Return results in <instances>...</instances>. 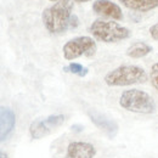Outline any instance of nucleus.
<instances>
[{
    "label": "nucleus",
    "instance_id": "12",
    "mask_svg": "<svg viewBox=\"0 0 158 158\" xmlns=\"http://www.w3.org/2000/svg\"><path fill=\"white\" fill-rule=\"evenodd\" d=\"M151 51H152L151 45H148L147 43H143V41H138V43H134L133 45H130L127 49L125 54H127V56H129L131 59H141V57L147 56Z\"/></svg>",
    "mask_w": 158,
    "mask_h": 158
},
{
    "label": "nucleus",
    "instance_id": "13",
    "mask_svg": "<svg viewBox=\"0 0 158 158\" xmlns=\"http://www.w3.org/2000/svg\"><path fill=\"white\" fill-rule=\"evenodd\" d=\"M63 71L64 72H71V73L77 74L79 77H85L88 74V72H89V69L86 67H83L80 63H76V62L69 63V66L68 67H64Z\"/></svg>",
    "mask_w": 158,
    "mask_h": 158
},
{
    "label": "nucleus",
    "instance_id": "2",
    "mask_svg": "<svg viewBox=\"0 0 158 158\" xmlns=\"http://www.w3.org/2000/svg\"><path fill=\"white\" fill-rule=\"evenodd\" d=\"M148 76L142 67L134 64H123L110 71L105 76V83L108 86H128L146 83Z\"/></svg>",
    "mask_w": 158,
    "mask_h": 158
},
{
    "label": "nucleus",
    "instance_id": "16",
    "mask_svg": "<svg viewBox=\"0 0 158 158\" xmlns=\"http://www.w3.org/2000/svg\"><path fill=\"white\" fill-rule=\"evenodd\" d=\"M79 24V20L77 15H72L71 17V22H69V29H73V28H77Z\"/></svg>",
    "mask_w": 158,
    "mask_h": 158
},
{
    "label": "nucleus",
    "instance_id": "15",
    "mask_svg": "<svg viewBox=\"0 0 158 158\" xmlns=\"http://www.w3.org/2000/svg\"><path fill=\"white\" fill-rule=\"evenodd\" d=\"M150 34L155 40H158V22L150 27Z\"/></svg>",
    "mask_w": 158,
    "mask_h": 158
},
{
    "label": "nucleus",
    "instance_id": "1",
    "mask_svg": "<svg viewBox=\"0 0 158 158\" xmlns=\"http://www.w3.org/2000/svg\"><path fill=\"white\" fill-rule=\"evenodd\" d=\"M72 9V0H61L46 7L41 14V20L45 28L52 34H61L69 29V22L73 15Z\"/></svg>",
    "mask_w": 158,
    "mask_h": 158
},
{
    "label": "nucleus",
    "instance_id": "5",
    "mask_svg": "<svg viewBox=\"0 0 158 158\" xmlns=\"http://www.w3.org/2000/svg\"><path fill=\"white\" fill-rule=\"evenodd\" d=\"M63 57L68 61L80 56H93L96 52V43L91 37H77L68 40L62 48Z\"/></svg>",
    "mask_w": 158,
    "mask_h": 158
},
{
    "label": "nucleus",
    "instance_id": "18",
    "mask_svg": "<svg viewBox=\"0 0 158 158\" xmlns=\"http://www.w3.org/2000/svg\"><path fill=\"white\" fill-rule=\"evenodd\" d=\"M76 2H86V1H90V0H74Z\"/></svg>",
    "mask_w": 158,
    "mask_h": 158
},
{
    "label": "nucleus",
    "instance_id": "19",
    "mask_svg": "<svg viewBox=\"0 0 158 158\" xmlns=\"http://www.w3.org/2000/svg\"><path fill=\"white\" fill-rule=\"evenodd\" d=\"M50 1H56L57 2V1H61V0H50Z\"/></svg>",
    "mask_w": 158,
    "mask_h": 158
},
{
    "label": "nucleus",
    "instance_id": "7",
    "mask_svg": "<svg viewBox=\"0 0 158 158\" xmlns=\"http://www.w3.org/2000/svg\"><path fill=\"white\" fill-rule=\"evenodd\" d=\"M93 11L103 17L113 19V20H122L123 12L122 9L117 4L110 1V0H95L93 4Z\"/></svg>",
    "mask_w": 158,
    "mask_h": 158
},
{
    "label": "nucleus",
    "instance_id": "3",
    "mask_svg": "<svg viewBox=\"0 0 158 158\" xmlns=\"http://www.w3.org/2000/svg\"><path fill=\"white\" fill-rule=\"evenodd\" d=\"M119 105L124 110L133 113L151 114L156 110L155 100L150 94L139 89H129L123 91L119 98Z\"/></svg>",
    "mask_w": 158,
    "mask_h": 158
},
{
    "label": "nucleus",
    "instance_id": "14",
    "mask_svg": "<svg viewBox=\"0 0 158 158\" xmlns=\"http://www.w3.org/2000/svg\"><path fill=\"white\" fill-rule=\"evenodd\" d=\"M150 79H151V83H152V85L155 86V89L158 90V62L155 63V64L151 67Z\"/></svg>",
    "mask_w": 158,
    "mask_h": 158
},
{
    "label": "nucleus",
    "instance_id": "8",
    "mask_svg": "<svg viewBox=\"0 0 158 158\" xmlns=\"http://www.w3.org/2000/svg\"><path fill=\"white\" fill-rule=\"evenodd\" d=\"M16 125V116L11 108L1 106L0 108V140L1 142H5L11 136L14 129Z\"/></svg>",
    "mask_w": 158,
    "mask_h": 158
},
{
    "label": "nucleus",
    "instance_id": "9",
    "mask_svg": "<svg viewBox=\"0 0 158 158\" xmlns=\"http://www.w3.org/2000/svg\"><path fill=\"white\" fill-rule=\"evenodd\" d=\"M95 153L96 150L90 142L72 141L67 147L66 158H94Z\"/></svg>",
    "mask_w": 158,
    "mask_h": 158
},
{
    "label": "nucleus",
    "instance_id": "11",
    "mask_svg": "<svg viewBox=\"0 0 158 158\" xmlns=\"http://www.w3.org/2000/svg\"><path fill=\"white\" fill-rule=\"evenodd\" d=\"M119 1L125 7L140 12L153 10L158 6V0H119Z\"/></svg>",
    "mask_w": 158,
    "mask_h": 158
},
{
    "label": "nucleus",
    "instance_id": "10",
    "mask_svg": "<svg viewBox=\"0 0 158 158\" xmlns=\"http://www.w3.org/2000/svg\"><path fill=\"white\" fill-rule=\"evenodd\" d=\"M90 119L94 122V124L100 128L102 131H105L108 136H114L118 131V125L116 124V122H113L112 119H110L108 117H106L105 114L96 112V111H90L89 113Z\"/></svg>",
    "mask_w": 158,
    "mask_h": 158
},
{
    "label": "nucleus",
    "instance_id": "6",
    "mask_svg": "<svg viewBox=\"0 0 158 158\" xmlns=\"http://www.w3.org/2000/svg\"><path fill=\"white\" fill-rule=\"evenodd\" d=\"M64 122L63 114H51L46 118H41L38 120H34L29 127V134L32 139L39 140L44 136L49 135L54 129L59 128Z\"/></svg>",
    "mask_w": 158,
    "mask_h": 158
},
{
    "label": "nucleus",
    "instance_id": "4",
    "mask_svg": "<svg viewBox=\"0 0 158 158\" xmlns=\"http://www.w3.org/2000/svg\"><path fill=\"white\" fill-rule=\"evenodd\" d=\"M90 33L95 39L103 43H117L128 39L130 37V31L117 22L113 21L96 20L89 28Z\"/></svg>",
    "mask_w": 158,
    "mask_h": 158
},
{
    "label": "nucleus",
    "instance_id": "17",
    "mask_svg": "<svg viewBox=\"0 0 158 158\" xmlns=\"http://www.w3.org/2000/svg\"><path fill=\"white\" fill-rule=\"evenodd\" d=\"M0 158H7V155H6V152L5 151H0Z\"/></svg>",
    "mask_w": 158,
    "mask_h": 158
}]
</instances>
